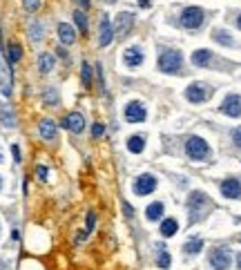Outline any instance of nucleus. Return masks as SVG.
<instances>
[{
	"label": "nucleus",
	"mask_w": 241,
	"mask_h": 270,
	"mask_svg": "<svg viewBox=\"0 0 241 270\" xmlns=\"http://www.w3.org/2000/svg\"><path fill=\"white\" fill-rule=\"evenodd\" d=\"M210 208V199H208L206 192L201 190H194L188 197V212H190V223H197L199 219H203L206 210Z\"/></svg>",
	"instance_id": "nucleus-1"
},
{
	"label": "nucleus",
	"mask_w": 241,
	"mask_h": 270,
	"mask_svg": "<svg viewBox=\"0 0 241 270\" xmlns=\"http://www.w3.org/2000/svg\"><path fill=\"white\" fill-rule=\"evenodd\" d=\"M183 67V56L179 49H165L159 56V69L163 74H181Z\"/></svg>",
	"instance_id": "nucleus-2"
},
{
	"label": "nucleus",
	"mask_w": 241,
	"mask_h": 270,
	"mask_svg": "<svg viewBox=\"0 0 241 270\" xmlns=\"http://www.w3.org/2000/svg\"><path fill=\"white\" fill-rule=\"evenodd\" d=\"M181 27L188 29V31H197V29L203 27V23H206V11L201 9V7H185L183 11H181Z\"/></svg>",
	"instance_id": "nucleus-3"
},
{
	"label": "nucleus",
	"mask_w": 241,
	"mask_h": 270,
	"mask_svg": "<svg viewBox=\"0 0 241 270\" xmlns=\"http://www.w3.org/2000/svg\"><path fill=\"white\" fill-rule=\"evenodd\" d=\"M185 154L192 161H206V159H210L212 152H210V145H208L201 136H190V139L185 141Z\"/></svg>",
	"instance_id": "nucleus-4"
},
{
	"label": "nucleus",
	"mask_w": 241,
	"mask_h": 270,
	"mask_svg": "<svg viewBox=\"0 0 241 270\" xmlns=\"http://www.w3.org/2000/svg\"><path fill=\"white\" fill-rule=\"evenodd\" d=\"M208 264L212 266L214 270H228L232 264V252L230 248H214V250H210V255H208Z\"/></svg>",
	"instance_id": "nucleus-5"
},
{
	"label": "nucleus",
	"mask_w": 241,
	"mask_h": 270,
	"mask_svg": "<svg viewBox=\"0 0 241 270\" xmlns=\"http://www.w3.org/2000/svg\"><path fill=\"white\" fill-rule=\"evenodd\" d=\"M210 96H212V87L206 83H192L185 87V98L190 103H206Z\"/></svg>",
	"instance_id": "nucleus-6"
},
{
	"label": "nucleus",
	"mask_w": 241,
	"mask_h": 270,
	"mask_svg": "<svg viewBox=\"0 0 241 270\" xmlns=\"http://www.w3.org/2000/svg\"><path fill=\"white\" fill-rule=\"evenodd\" d=\"M132 190H134V194H139V197H148V194H152L156 190V177L154 174H141V177L134 179Z\"/></svg>",
	"instance_id": "nucleus-7"
},
{
	"label": "nucleus",
	"mask_w": 241,
	"mask_h": 270,
	"mask_svg": "<svg viewBox=\"0 0 241 270\" xmlns=\"http://www.w3.org/2000/svg\"><path fill=\"white\" fill-rule=\"evenodd\" d=\"M132 25H134V14L132 11H123V14L116 16V25H114V36L119 38H125L130 34Z\"/></svg>",
	"instance_id": "nucleus-8"
},
{
	"label": "nucleus",
	"mask_w": 241,
	"mask_h": 270,
	"mask_svg": "<svg viewBox=\"0 0 241 270\" xmlns=\"http://www.w3.org/2000/svg\"><path fill=\"white\" fill-rule=\"evenodd\" d=\"M219 110H221V114L232 116V119L241 116V94H228Z\"/></svg>",
	"instance_id": "nucleus-9"
},
{
	"label": "nucleus",
	"mask_w": 241,
	"mask_h": 270,
	"mask_svg": "<svg viewBox=\"0 0 241 270\" xmlns=\"http://www.w3.org/2000/svg\"><path fill=\"white\" fill-rule=\"evenodd\" d=\"M148 119V112H145V105L139 101L127 103L125 107V121L127 123H143Z\"/></svg>",
	"instance_id": "nucleus-10"
},
{
	"label": "nucleus",
	"mask_w": 241,
	"mask_h": 270,
	"mask_svg": "<svg viewBox=\"0 0 241 270\" xmlns=\"http://www.w3.org/2000/svg\"><path fill=\"white\" fill-rule=\"evenodd\" d=\"M123 60H125L127 67H139V65H143V60H145L143 49H141L139 45H132V47H127L125 54H123Z\"/></svg>",
	"instance_id": "nucleus-11"
},
{
	"label": "nucleus",
	"mask_w": 241,
	"mask_h": 270,
	"mask_svg": "<svg viewBox=\"0 0 241 270\" xmlns=\"http://www.w3.org/2000/svg\"><path fill=\"white\" fill-rule=\"evenodd\" d=\"M63 127H67L74 134H81L83 127H85V119H83V114H78V112H69L63 119Z\"/></svg>",
	"instance_id": "nucleus-12"
},
{
	"label": "nucleus",
	"mask_w": 241,
	"mask_h": 270,
	"mask_svg": "<svg viewBox=\"0 0 241 270\" xmlns=\"http://www.w3.org/2000/svg\"><path fill=\"white\" fill-rule=\"evenodd\" d=\"M221 194L226 199H241V181L235 177L226 179L221 183Z\"/></svg>",
	"instance_id": "nucleus-13"
},
{
	"label": "nucleus",
	"mask_w": 241,
	"mask_h": 270,
	"mask_svg": "<svg viewBox=\"0 0 241 270\" xmlns=\"http://www.w3.org/2000/svg\"><path fill=\"white\" fill-rule=\"evenodd\" d=\"M112 40H114V27H112V23H110V16H103L101 18V38H98V43H101V47H107Z\"/></svg>",
	"instance_id": "nucleus-14"
},
{
	"label": "nucleus",
	"mask_w": 241,
	"mask_h": 270,
	"mask_svg": "<svg viewBox=\"0 0 241 270\" xmlns=\"http://www.w3.org/2000/svg\"><path fill=\"white\" fill-rule=\"evenodd\" d=\"M38 132L45 141H56L58 139V127H56V123L49 121V119H43V121H40Z\"/></svg>",
	"instance_id": "nucleus-15"
},
{
	"label": "nucleus",
	"mask_w": 241,
	"mask_h": 270,
	"mask_svg": "<svg viewBox=\"0 0 241 270\" xmlns=\"http://www.w3.org/2000/svg\"><path fill=\"white\" fill-rule=\"evenodd\" d=\"M210 60H212V52H210V49H197V52H192L194 67H208Z\"/></svg>",
	"instance_id": "nucleus-16"
},
{
	"label": "nucleus",
	"mask_w": 241,
	"mask_h": 270,
	"mask_svg": "<svg viewBox=\"0 0 241 270\" xmlns=\"http://www.w3.org/2000/svg\"><path fill=\"white\" fill-rule=\"evenodd\" d=\"M163 212H165V206L161 201H154V203H150L148 210H145V219L148 221H159L163 217Z\"/></svg>",
	"instance_id": "nucleus-17"
},
{
	"label": "nucleus",
	"mask_w": 241,
	"mask_h": 270,
	"mask_svg": "<svg viewBox=\"0 0 241 270\" xmlns=\"http://www.w3.org/2000/svg\"><path fill=\"white\" fill-rule=\"evenodd\" d=\"M58 38H60L63 45H72L76 40V34H74V29L67 23H60L58 25Z\"/></svg>",
	"instance_id": "nucleus-18"
},
{
	"label": "nucleus",
	"mask_w": 241,
	"mask_h": 270,
	"mask_svg": "<svg viewBox=\"0 0 241 270\" xmlns=\"http://www.w3.org/2000/svg\"><path fill=\"white\" fill-rule=\"evenodd\" d=\"M127 150H130L132 154H141L145 150V136H141V134L130 136V139H127Z\"/></svg>",
	"instance_id": "nucleus-19"
},
{
	"label": "nucleus",
	"mask_w": 241,
	"mask_h": 270,
	"mask_svg": "<svg viewBox=\"0 0 241 270\" xmlns=\"http://www.w3.org/2000/svg\"><path fill=\"white\" fill-rule=\"evenodd\" d=\"M177 232H179V221L177 219H172V217L163 219V223H161V235L163 237H174Z\"/></svg>",
	"instance_id": "nucleus-20"
},
{
	"label": "nucleus",
	"mask_w": 241,
	"mask_h": 270,
	"mask_svg": "<svg viewBox=\"0 0 241 270\" xmlns=\"http://www.w3.org/2000/svg\"><path fill=\"white\" fill-rule=\"evenodd\" d=\"M20 58H23V47H20L18 43H9V45H7V60H9V65L18 63Z\"/></svg>",
	"instance_id": "nucleus-21"
},
{
	"label": "nucleus",
	"mask_w": 241,
	"mask_h": 270,
	"mask_svg": "<svg viewBox=\"0 0 241 270\" xmlns=\"http://www.w3.org/2000/svg\"><path fill=\"white\" fill-rule=\"evenodd\" d=\"M212 38H214V43H219V45H226V47H235V40L230 38V34H228L226 29H214V31H212Z\"/></svg>",
	"instance_id": "nucleus-22"
},
{
	"label": "nucleus",
	"mask_w": 241,
	"mask_h": 270,
	"mask_svg": "<svg viewBox=\"0 0 241 270\" xmlns=\"http://www.w3.org/2000/svg\"><path fill=\"white\" fill-rule=\"evenodd\" d=\"M43 36H45L43 25H40L38 20H31V23H29V38L34 40V43H40V40H43Z\"/></svg>",
	"instance_id": "nucleus-23"
},
{
	"label": "nucleus",
	"mask_w": 241,
	"mask_h": 270,
	"mask_svg": "<svg viewBox=\"0 0 241 270\" xmlns=\"http://www.w3.org/2000/svg\"><path fill=\"white\" fill-rule=\"evenodd\" d=\"M54 69V56L52 54H40L38 56V72L40 74H49Z\"/></svg>",
	"instance_id": "nucleus-24"
},
{
	"label": "nucleus",
	"mask_w": 241,
	"mask_h": 270,
	"mask_svg": "<svg viewBox=\"0 0 241 270\" xmlns=\"http://www.w3.org/2000/svg\"><path fill=\"white\" fill-rule=\"evenodd\" d=\"M170 264H172V257H170V252L165 250V246H159V255H156V268L168 270Z\"/></svg>",
	"instance_id": "nucleus-25"
},
{
	"label": "nucleus",
	"mask_w": 241,
	"mask_h": 270,
	"mask_svg": "<svg viewBox=\"0 0 241 270\" xmlns=\"http://www.w3.org/2000/svg\"><path fill=\"white\" fill-rule=\"evenodd\" d=\"M0 121H2V125H5V127H14L16 125V116H14V112H11L7 105L0 107Z\"/></svg>",
	"instance_id": "nucleus-26"
},
{
	"label": "nucleus",
	"mask_w": 241,
	"mask_h": 270,
	"mask_svg": "<svg viewBox=\"0 0 241 270\" xmlns=\"http://www.w3.org/2000/svg\"><path fill=\"white\" fill-rule=\"evenodd\" d=\"M43 101L47 103V105H52V107H56L58 103H60V96H58V90L56 87H47L43 92Z\"/></svg>",
	"instance_id": "nucleus-27"
},
{
	"label": "nucleus",
	"mask_w": 241,
	"mask_h": 270,
	"mask_svg": "<svg viewBox=\"0 0 241 270\" xmlns=\"http://www.w3.org/2000/svg\"><path fill=\"white\" fill-rule=\"evenodd\" d=\"M201 248H203V239L194 237V239H190V241L183 246V250H185V255H199V252H201Z\"/></svg>",
	"instance_id": "nucleus-28"
},
{
	"label": "nucleus",
	"mask_w": 241,
	"mask_h": 270,
	"mask_svg": "<svg viewBox=\"0 0 241 270\" xmlns=\"http://www.w3.org/2000/svg\"><path fill=\"white\" fill-rule=\"evenodd\" d=\"M74 23H76V27H78V31H81V34H87V16L83 14L81 9L74 11Z\"/></svg>",
	"instance_id": "nucleus-29"
},
{
	"label": "nucleus",
	"mask_w": 241,
	"mask_h": 270,
	"mask_svg": "<svg viewBox=\"0 0 241 270\" xmlns=\"http://www.w3.org/2000/svg\"><path fill=\"white\" fill-rule=\"evenodd\" d=\"M23 7L29 11V14H34V11L40 9V0H23Z\"/></svg>",
	"instance_id": "nucleus-30"
},
{
	"label": "nucleus",
	"mask_w": 241,
	"mask_h": 270,
	"mask_svg": "<svg viewBox=\"0 0 241 270\" xmlns=\"http://www.w3.org/2000/svg\"><path fill=\"white\" fill-rule=\"evenodd\" d=\"M83 83H85L87 87L92 85V69H90V65L83 63Z\"/></svg>",
	"instance_id": "nucleus-31"
},
{
	"label": "nucleus",
	"mask_w": 241,
	"mask_h": 270,
	"mask_svg": "<svg viewBox=\"0 0 241 270\" xmlns=\"http://www.w3.org/2000/svg\"><path fill=\"white\" fill-rule=\"evenodd\" d=\"M230 136H232V143H235L237 148H241V125H239V127H235Z\"/></svg>",
	"instance_id": "nucleus-32"
},
{
	"label": "nucleus",
	"mask_w": 241,
	"mask_h": 270,
	"mask_svg": "<svg viewBox=\"0 0 241 270\" xmlns=\"http://www.w3.org/2000/svg\"><path fill=\"white\" fill-rule=\"evenodd\" d=\"M36 174H38L40 181H47V168H45V165H38V168H36Z\"/></svg>",
	"instance_id": "nucleus-33"
},
{
	"label": "nucleus",
	"mask_w": 241,
	"mask_h": 270,
	"mask_svg": "<svg viewBox=\"0 0 241 270\" xmlns=\"http://www.w3.org/2000/svg\"><path fill=\"white\" fill-rule=\"evenodd\" d=\"M103 132H105V125H101V123H94V127H92V134L96 136V139L103 134Z\"/></svg>",
	"instance_id": "nucleus-34"
},
{
	"label": "nucleus",
	"mask_w": 241,
	"mask_h": 270,
	"mask_svg": "<svg viewBox=\"0 0 241 270\" xmlns=\"http://www.w3.org/2000/svg\"><path fill=\"white\" fill-rule=\"evenodd\" d=\"M94 223H96V214L90 212V217H87V232H90V230L94 228Z\"/></svg>",
	"instance_id": "nucleus-35"
},
{
	"label": "nucleus",
	"mask_w": 241,
	"mask_h": 270,
	"mask_svg": "<svg viewBox=\"0 0 241 270\" xmlns=\"http://www.w3.org/2000/svg\"><path fill=\"white\" fill-rule=\"evenodd\" d=\"M11 152H14L16 163H20V150H18V145H11Z\"/></svg>",
	"instance_id": "nucleus-36"
},
{
	"label": "nucleus",
	"mask_w": 241,
	"mask_h": 270,
	"mask_svg": "<svg viewBox=\"0 0 241 270\" xmlns=\"http://www.w3.org/2000/svg\"><path fill=\"white\" fill-rule=\"evenodd\" d=\"M123 208H125V217H132V214H134V210H132V206L127 201H123Z\"/></svg>",
	"instance_id": "nucleus-37"
},
{
	"label": "nucleus",
	"mask_w": 241,
	"mask_h": 270,
	"mask_svg": "<svg viewBox=\"0 0 241 270\" xmlns=\"http://www.w3.org/2000/svg\"><path fill=\"white\" fill-rule=\"evenodd\" d=\"M139 5L141 7H150V5H152V0H139Z\"/></svg>",
	"instance_id": "nucleus-38"
},
{
	"label": "nucleus",
	"mask_w": 241,
	"mask_h": 270,
	"mask_svg": "<svg viewBox=\"0 0 241 270\" xmlns=\"http://www.w3.org/2000/svg\"><path fill=\"white\" fill-rule=\"evenodd\" d=\"M76 2H78V5H81V7H85V9H87V7H90V0H76Z\"/></svg>",
	"instance_id": "nucleus-39"
},
{
	"label": "nucleus",
	"mask_w": 241,
	"mask_h": 270,
	"mask_svg": "<svg viewBox=\"0 0 241 270\" xmlns=\"http://www.w3.org/2000/svg\"><path fill=\"white\" fill-rule=\"evenodd\" d=\"M237 270H241V255H237Z\"/></svg>",
	"instance_id": "nucleus-40"
},
{
	"label": "nucleus",
	"mask_w": 241,
	"mask_h": 270,
	"mask_svg": "<svg viewBox=\"0 0 241 270\" xmlns=\"http://www.w3.org/2000/svg\"><path fill=\"white\" fill-rule=\"evenodd\" d=\"M237 27L241 29V14H239V18H237Z\"/></svg>",
	"instance_id": "nucleus-41"
},
{
	"label": "nucleus",
	"mask_w": 241,
	"mask_h": 270,
	"mask_svg": "<svg viewBox=\"0 0 241 270\" xmlns=\"http://www.w3.org/2000/svg\"><path fill=\"white\" fill-rule=\"evenodd\" d=\"M0 190H2V177H0Z\"/></svg>",
	"instance_id": "nucleus-42"
},
{
	"label": "nucleus",
	"mask_w": 241,
	"mask_h": 270,
	"mask_svg": "<svg viewBox=\"0 0 241 270\" xmlns=\"http://www.w3.org/2000/svg\"><path fill=\"white\" fill-rule=\"evenodd\" d=\"M0 163H2V152H0Z\"/></svg>",
	"instance_id": "nucleus-43"
},
{
	"label": "nucleus",
	"mask_w": 241,
	"mask_h": 270,
	"mask_svg": "<svg viewBox=\"0 0 241 270\" xmlns=\"http://www.w3.org/2000/svg\"><path fill=\"white\" fill-rule=\"evenodd\" d=\"M107 2H116V0H107Z\"/></svg>",
	"instance_id": "nucleus-44"
}]
</instances>
